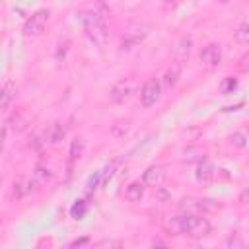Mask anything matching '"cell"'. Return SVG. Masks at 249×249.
Masks as SVG:
<instances>
[{
    "label": "cell",
    "instance_id": "obj_1",
    "mask_svg": "<svg viewBox=\"0 0 249 249\" xmlns=\"http://www.w3.org/2000/svg\"><path fill=\"white\" fill-rule=\"evenodd\" d=\"M165 231L169 235H191V237H204L212 231V224L208 222V218L195 214V212H187V214H179L173 216L165 222Z\"/></svg>",
    "mask_w": 249,
    "mask_h": 249
},
{
    "label": "cell",
    "instance_id": "obj_2",
    "mask_svg": "<svg viewBox=\"0 0 249 249\" xmlns=\"http://www.w3.org/2000/svg\"><path fill=\"white\" fill-rule=\"evenodd\" d=\"M82 23H84V31H86L88 39L95 47H105L107 37H109V31H107V23H105L103 16H99L93 10L91 12H86L84 18H82Z\"/></svg>",
    "mask_w": 249,
    "mask_h": 249
},
{
    "label": "cell",
    "instance_id": "obj_3",
    "mask_svg": "<svg viewBox=\"0 0 249 249\" xmlns=\"http://www.w3.org/2000/svg\"><path fill=\"white\" fill-rule=\"evenodd\" d=\"M49 16H51V12L45 10V8L33 12L31 18L25 19V23L21 27V33L25 37H37V35H41L43 29H45V25H47V21H49Z\"/></svg>",
    "mask_w": 249,
    "mask_h": 249
},
{
    "label": "cell",
    "instance_id": "obj_4",
    "mask_svg": "<svg viewBox=\"0 0 249 249\" xmlns=\"http://www.w3.org/2000/svg\"><path fill=\"white\" fill-rule=\"evenodd\" d=\"M160 97H161V84L156 78L146 80L142 89H140V105L142 107H152L160 101Z\"/></svg>",
    "mask_w": 249,
    "mask_h": 249
},
{
    "label": "cell",
    "instance_id": "obj_5",
    "mask_svg": "<svg viewBox=\"0 0 249 249\" xmlns=\"http://www.w3.org/2000/svg\"><path fill=\"white\" fill-rule=\"evenodd\" d=\"M200 62L206 68H218L222 62V47L218 43H210L200 51Z\"/></svg>",
    "mask_w": 249,
    "mask_h": 249
},
{
    "label": "cell",
    "instance_id": "obj_6",
    "mask_svg": "<svg viewBox=\"0 0 249 249\" xmlns=\"http://www.w3.org/2000/svg\"><path fill=\"white\" fill-rule=\"evenodd\" d=\"M163 179H165V167L163 165H150L142 173V183L146 187H152V189L160 187L163 183Z\"/></svg>",
    "mask_w": 249,
    "mask_h": 249
},
{
    "label": "cell",
    "instance_id": "obj_7",
    "mask_svg": "<svg viewBox=\"0 0 249 249\" xmlns=\"http://www.w3.org/2000/svg\"><path fill=\"white\" fill-rule=\"evenodd\" d=\"M214 173H216V171H214V165H212V161H208V160H200V161H198V165H196V171H195L196 181H198V183H202V185L212 183Z\"/></svg>",
    "mask_w": 249,
    "mask_h": 249
},
{
    "label": "cell",
    "instance_id": "obj_8",
    "mask_svg": "<svg viewBox=\"0 0 249 249\" xmlns=\"http://www.w3.org/2000/svg\"><path fill=\"white\" fill-rule=\"evenodd\" d=\"M130 95V84L126 80H119L111 89H109V99L113 103H123Z\"/></svg>",
    "mask_w": 249,
    "mask_h": 249
},
{
    "label": "cell",
    "instance_id": "obj_9",
    "mask_svg": "<svg viewBox=\"0 0 249 249\" xmlns=\"http://www.w3.org/2000/svg\"><path fill=\"white\" fill-rule=\"evenodd\" d=\"M144 191H146V185L142 181H132L124 189V198L128 202H140L144 198Z\"/></svg>",
    "mask_w": 249,
    "mask_h": 249
},
{
    "label": "cell",
    "instance_id": "obj_10",
    "mask_svg": "<svg viewBox=\"0 0 249 249\" xmlns=\"http://www.w3.org/2000/svg\"><path fill=\"white\" fill-rule=\"evenodd\" d=\"M82 152H84V140L82 138H74L72 144H70V158H68V179H70V173L74 169V163L82 158Z\"/></svg>",
    "mask_w": 249,
    "mask_h": 249
},
{
    "label": "cell",
    "instance_id": "obj_11",
    "mask_svg": "<svg viewBox=\"0 0 249 249\" xmlns=\"http://www.w3.org/2000/svg\"><path fill=\"white\" fill-rule=\"evenodd\" d=\"M64 134H66V126L62 123H53L49 126V130L45 132V140L51 142V144H56V142H60L64 138Z\"/></svg>",
    "mask_w": 249,
    "mask_h": 249
},
{
    "label": "cell",
    "instance_id": "obj_12",
    "mask_svg": "<svg viewBox=\"0 0 249 249\" xmlns=\"http://www.w3.org/2000/svg\"><path fill=\"white\" fill-rule=\"evenodd\" d=\"M179 76H181V66H179V64H175V66L167 68V70H165V74H163V78H161L163 88L171 89V88H173V86L179 82Z\"/></svg>",
    "mask_w": 249,
    "mask_h": 249
},
{
    "label": "cell",
    "instance_id": "obj_13",
    "mask_svg": "<svg viewBox=\"0 0 249 249\" xmlns=\"http://www.w3.org/2000/svg\"><path fill=\"white\" fill-rule=\"evenodd\" d=\"M14 97H16V86H14L12 80H6L4 86H2V103H0L4 111L10 107V103H12Z\"/></svg>",
    "mask_w": 249,
    "mask_h": 249
},
{
    "label": "cell",
    "instance_id": "obj_14",
    "mask_svg": "<svg viewBox=\"0 0 249 249\" xmlns=\"http://www.w3.org/2000/svg\"><path fill=\"white\" fill-rule=\"evenodd\" d=\"M230 142H231L235 148H241V150L249 148V130H247V128L235 130V132L230 136Z\"/></svg>",
    "mask_w": 249,
    "mask_h": 249
},
{
    "label": "cell",
    "instance_id": "obj_15",
    "mask_svg": "<svg viewBox=\"0 0 249 249\" xmlns=\"http://www.w3.org/2000/svg\"><path fill=\"white\" fill-rule=\"evenodd\" d=\"M33 177H35V181L43 187V185H47V183H51L53 181V171L49 169V167H45V165H35V169H33V173H31Z\"/></svg>",
    "mask_w": 249,
    "mask_h": 249
},
{
    "label": "cell",
    "instance_id": "obj_16",
    "mask_svg": "<svg viewBox=\"0 0 249 249\" xmlns=\"http://www.w3.org/2000/svg\"><path fill=\"white\" fill-rule=\"evenodd\" d=\"M233 37H235V41H237L239 45H249V18L243 19V21L237 25Z\"/></svg>",
    "mask_w": 249,
    "mask_h": 249
},
{
    "label": "cell",
    "instance_id": "obj_17",
    "mask_svg": "<svg viewBox=\"0 0 249 249\" xmlns=\"http://www.w3.org/2000/svg\"><path fill=\"white\" fill-rule=\"evenodd\" d=\"M191 47H193V39H191V37H183V39L179 41V47H177V56H179V60L189 58Z\"/></svg>",
    "mask_w": 249,
    "mask_h": 249
},
{
    "label": "cell",
    "instance_id": "obj_18",
    "mask_svg": "<svg viewBox=\"0 0 249 249\" xmlns=\"http://www.w3.org/2000/svg\"><path fill=\"white\" fill-rule=\"evenodd\" d=\"M86 210H88L86 202H84V200H76V202L72 204V208H70V216H72L74 220H82V218L86 216Z\"/></svg>",
    "mask_w": 249,
    "mask_h": 249
},
{
    "label": "cell",
    "instance_id": "obj_19",
    "mask_svg": "<svg viewBox=\"0 0 249 249\" xmlns=\"http://www.w3.org/2000/svg\"><path fill=\"white\" fill-rule=\"evenodd\" d=\"M99 185H103V171L99 169V171H95L89 179H88V193H93Z\"/></svg>",
    "mask_w": 249,
    "mask_h": 249
},
{
    "label": "cell",
    "instance_id": "obj_20",
    "mask_svg": "<svg viewBox=\"0 0 249 249\" xmlns=\"http://www.w3.org/2000/svg\"><path fill=\"white\" fill-rule=\"evenodd\" d=\"M237 88V80L235 78H226L224 82H222V86H220V89H222V93H231L233 89Z\"/></svg>",
    "mask_w": 249,
    "mask_h": 249
},
{
    "label": "cell",
    "instance_id": "obj_21",
    "mask_svg": "<svg viewBox=\"0 0 249 249\" xmlns=\"http://www.w3.org/2000/svg\"><path fill=\"white\" fill-rule=\"evenodd\" d=\"M156 195H158V198L161 200V202H165V200H169V193L160 185V187H156Z\"/></svg>",
    "mask_w": 249,
    "mask_h": 249
},
{
    "label": "cell",
    "instance_id": "obj_22",
    "mask_svg": "<svg viewBox=\"0 0 249 249\" xmlns=\"http://www.w3.org/2000/svg\"><path fill=\"white\" fill-rule=\"evenodd\" d=\"M239 202H241V204H249V187H245V189L239 193Z\"/></svg>",
    "mask_w": 249,
    "mask_h": 249
},
{
    "label": "cell",
    "instance_id": "obj_23",
    "mask_svg": "<svg viewBox=\"0 0 249 249\" xmlns=\"http://www.w3.org/2000/svg\"><path fill=\"white\" fill-rule=\"evenodd\" d=\"M97 245H101V247H103V245H107V247H119L121 243H119V241H99Z\"/></svg>",
    "mask_w": 249,
    "mask_h": 249
},
{
    "label": "cell",
    "instance_id": "obj_24",
    "mask_svg": "<svg viewBox=\"0 0 249 249\" xmlns=\"http://www.w3.org/2000/svg\"><path fill=\"white\" fill-rule=\"evenodd\" d=\"M84 243H88V237H84V239H76V241H72V243H70V247H78V245H84Z\"/></svg>",
    "mask_w": 249,
    "mask_h": 249
}]
</instances>
